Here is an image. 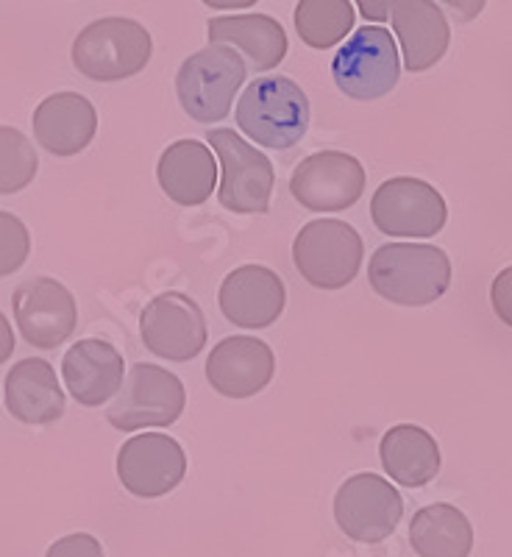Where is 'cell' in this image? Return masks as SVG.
Returning a JSON list of instances; mask_svg holds the SVG:
<instances>
[{
  "label": "cell",
  "mask_w": 512,
  "mask_h": 557,
  "mask_svg": "<svg viewBox=\"0 0 512 557\" xmlns=\"http://www.w3.org/2000/svg\"><path fill=\"white\" fill-rule=\"evenodd\" d=\"M367 282L390 305H435L451 285V260L437 246L387 243L367 262Z\"/></svg>",
  "instance_id": "1"
},
{
  "label": "cell",
  "mask_w": 512,
  "mask_h": 557,
  "mask_svg": "<svg viewBox=\"0 0 512 557\" xmlns=\"http://www.w3.org/2000/svg\"><path fill=\"white\" fill-rule=\"evenodd\" d=\"M310 98L287 76L251 82L235 109V121L246 137L273 151L298 146L310 128Z\"/></svg>",
  "instance_id": "2"
},
{
  "label": "cell",
  "mask_w": 512,
  "mask_h": 557,
  "mask_svg": "<svg viewBox=\"0 0 512 557\" xmlns=\"http://www.w3.org/2000/svg\"><path fill=\"white\" fill-rule=\"evenodd\" d=\"M246 59L228 45H207L184 59L176 76L178 103L192 121L221 123L246 84Z\"/></svg>",
  "instance_id": "3"
},
{
  "label": "cell",
  "mask_w": 512,
  "mask_h": 557,
  "mask_svg": "<svg viewBox=\"0 0 512 557\" xmlns=\"http://www.w3.org/2000/svg\"><path fill=\"white\" fill-rule=\"evenodd\" d=\"M151 57V34L128 17L96 20L73 42V64L89 82H123L137 76Z\"/></svg>",
  "instance_id": "4"
},
{
  "label": "cell",
  "mask_w": 512,
  "mask_h": 557,
  "mask_svg": "<svg viewBox=\"0 0 512 557\" xmlns=\"http://www.w3.org/2000/svg\"><path fill=\"white\" fill-rule=\"evenodd\" d=\"M365 257V243L351 223L317 218L298 232L292 262L317 290H342L357 278Z\"/></svg>",
  "instance_id": "5"
},
{
  "label": "cell",
  "mask_w": 512,
  "mask_h": 557,
  "mask_svg": "<svg viewBox=\"0 0 512 557\" xmlns=\"http://www.w3.org/2000/svg\"><path fill=\"white\" fill-rule=\"evenodd\" d=\"M337 89L351 101H379L401 78L396 39L382 26H362L342 42L332 62Z\"/></svg>",
  "instance_id": "6"
},
{
  "label": "cell",
  "mask_w": 512,
  "mask_h": 557,
  "mask_svg": "<svg viewBox=\"0 0 512 557\" xmlns=\"http://www.w3.org/2000/svg\"><path fill=\"white\" fill-rule=\"evenodd\" d=\"M207 146L215 148L223 168V182L217 190L221 207L237 215L271 212L273 182H276L271 159L260 148L248 146L232 128H212L207 134Z\"/></svg>",
  "instance_id": "7"
},
{
  "label": "cell",
  "mask_w": 512,
  "mask_h": 557,
  "mask_svg": "<svg viewBox=\"0 0 512 557\" xmlns=\"http://www.w3.org/2000/svg\"><path fill=\"white\" fill-rule=\"evenodd\" d=\"M187 405L182 380L153 362H137L128 371L117 399L107 410V421L121 432L146 426H173Z\"/></svg>",
  "instance_id": "8"
},
{
  "label": "cell",
  "mask_w": 512,
  "mask_h": 557,
  "mask_svg": "<svg viewBox=\"0 0 512 557\" xmlns=\"http://www.w3.org/2000/svg\"><path fill=\"white\" fill-rule=\"evenodd\" d=\"M371 218L382 235L435 237L449 221V207L440 190L415 176H396L379 184L371 198Z\"/></svg>",
  "instance_id": "9"
},
{
  "label": "cell",
  "mask_w": 512,
  "mask_h": 557,
  "mask_svg": "<svg viewBox=\"0 0 512 557\" xmlns=\"http://www.w3.org/2000/svg\"><path fill=\"white\" fill-rule=\"evenodd\" d=\"M404 513V499L379 474L362 471L348 476L335 494V521L357 544H379L390 539Z\"/></svg>",
  "instance_id": "10"
},
{
  "label": "cell",
  "mask_w": 512,
  "mask_h": 557,
  "mask_svg": "<svg viewBox=\"0 0 512 557\" xmlns=\"http://www.w3.org/2000/svg\"><path fill=\"white\" fill-rule=\"evenodd\" d=\"M139 335L151 355L171 362H190L207 346V321L198 301L167 290L146 305L139 315Z\"/></svg>",
  "instance_id": "11"
},
{
  "label": "cell",
  "mask_w": 512,
  "mask_h": 557,
  "mask_svg": "<svg viewBox=\"0 0 512 557\" xmlns=\"http://www.w3.org/2000/svg\"><path fill=\"white\" fill-rule=\"evenodd\" d=\"M365 168L342 151H317L301 159L290 176V193L310 212H342L365 193Z\"/></svg>",
  "instance_id": "12"
},
{
  "label": "cell",
  "mask_w": 512,
  "mask_h": 557,
  "mask_svg": "<svg viewBox=\"0 0 512 557\" xmlns=\"http://www.w3.org/2000/svg\"><path fill=\"white\" fill-rule=\"evenodd\" d=\"M187 474V455L171 435H134L117 451V476L128 494L139 499H159L182 485Z\"/></svg>",
  "instance_id": "13"
},
{
  "label": "cell",
  "mask_w": 512,
  "mask_h": 557,
  "mask_svg": "<svg viewBox=\"0 0 512 557\" xmlns=\"http://www.w3.org/2000/svg\"><path fill=\"white\" fill-rule=\"evenodd\" d=\"M14 321L23 341L37 348H57L76 332V298L51 276L28 278L12 296Z\"/></svg>",
  "instance_id": "14"
},
{
  "label": "cell",
  "mask_w": 512,
  "mask_h": 557,
  "mask_svg": "<svg viewBox=\"0 0 512 557\" xmlns=\"http://www.w3.org/2000/svg\"><path fill=\"white\" fill-rule=\"evenodd\" d=\"M285 305V282L265 265L235 268L217 290L223 318L240 330H267L282 318Z\"/></svg>",
  "instance_id": "15"
},
{
  "label": "cell",
  "mask_w": 512,
  "mask_h": 557,
  "mask_svg": "<svg viewBox=\"0 0 512 557\" xmlns=\"http://www.w3.org/2000/svg\"><path fill=\"white\" fill-rule=\"evenodd\" d=\"M276 374V357L260 337H223L207 357V380L221 396L251 399L265 391Z\"/></svg>",
  "instance_id": "16"
},
{
  "label": "cell",
  "mask_w": 512,
  "mask_h": 557,
  "mask_svg": "<svg viewBox=\"0 0 512 557\" xmlns=\"http://www.w3.org/2000/svg\"><path fill=\"white\" fill-rule=\"evenodd\" d=\"M123 355L112 343L87 337L67 348L62 360V376L67 393L78 405L101 407L123 387Z\"/></svg>",
  "instance_id": "17"
},
{
  "label": "cell",
  "mask_w": 512,
  "mask_h": 557,
  "mask_svg": "<svg viewBox=\"0 0 512 557\" xmlns=\"http://www.w3.org/2000/svg\"><path fill=\"white\" fill-rule=\"evenodd\" d=\"M209 45H228L246 59L248 70L267 73L285 62L290 51L285 26L267 14H228L207 23Z\"/></svg>",
  "instance_id": "18"
},
{
  "label": "cell",
  "mask_w": 512,
  "mask_h": 557,
  "mask_svg": "<svg viewBox=\"0 0 512 557\" xmlns=\"http://www.w3.org/2000/svg\"><path fill=\"white\" fill-rule=\"evenodd\" d=\"M392 34L401 42V57L410 73H424L446 57L451 28L444 9L432 0H399L390 12Z\"/></svg>",
  "instance_id": "19"
},
{
  "label": "cell",
  "mask_w": 512,
  "mask_h": 557,
  "mask_svg": "<svg viewBox=\"0 0 512 557\" xmlns=\"http://www.w3.org/2000/svg\"><path fill=\"white\" fill-rule=\"evenodd\" d=\"M98 132L96 107L82 92L48 96L34 112V137L53 157H76Z\"/></svg>",
  "instance_id": "20"
},
{
  "label": "cell",
  "mask_w": 512,
  "mask_h": 557,
  "mask_svg": "<svg viewBox=\"0 0 512 557\" xmlns=\"http://www.w3.org/2000/svg\"><path fill=\"white\" fill-rule=\"evenodd\" d=\"M159 187L178 207H201L215 193V157L201 139H178L167 146L157 165Z\"/></svg>",
  "instance_id": "21"
},
{
  "label": "cell",
  "mask_w": 512,
  "mask_h": 557,
  "mask_svg": "<svg viewBox=\"0 0 512 557\" xmlns=\"http://www.w3.org/2000/svg\"><path fill=\"white\" fill-rule=\"evenodd\" d=\"M7 407L17 421L32 426L53 424L64 416V391L48 360H20L7 376Z\"/></svg>",
  "instance_id": "22"
},
{
  "label": "cell",
  "mask_w": 512,
  "mask_h": 557,
  "mask_svg": "<svg viewBox=\"0 0 512 557\" xmlns=\"http://www.w3.org/2000/svg\"><path fill=\"white\" fill-rule=\"evenodd\" d=\"M379 457L387 476L404 487H424L440 474V446L424 426L399 424L387 430Z\"/></svg>",
  "instance_id": "23"
},
{
  "label": "cell",
  "mask_w": 512,
  "mask_h": 557,
  "mask_svg": "<svg viewBox=\"0 0 512 557\" xmlns=\"http://www.w3.org/2000/svg\"><path fill=\"white\" fill-rule=\"evenodd\" d=\"M410 546L417 557H469L474 549V527L454 505L421 507L412 516Z\"/></svg>",
  "instance_id": "24"
},
{
  "label": "cell",
  "mask_w": 512,
  "mask_h": 557,
  "mask_svg": "<svg viewBox=\"0 0 512 557\" xmlns=\"http://www.w3.org/2000/svg\"><path fill=\"white\" fill-rule=\"evenodd\" d=\"M357 12L348 0H298L296 34L315 51H329L354 34Z\"/></svg>",
  "instance_id": "25"
},
{
  "label": "cell",
  "mask_w": 512,
  "mask_h": 557,
  "mask_svg": "<svg viewBox=\"0 0 512 557\" xmlns=\"http://www.w3.org/2000/svg\"><path fill=\"white\" fill-rule=\"evenodd\" d=\"M39 157L28 137L12 126H0V196L26 190L34 182Z\"/></svg>",
  "instance_id": "26"
},
{
  "label": "cell",
  "mask_w": 512,
  "mask_h": 557,
  "mask_svg": "<svg viewBox=\"0 0 512 557\" xmlns=\"http://www.w3.org/2000/svg\"><path fill=\"white\" fill-rule=\"evenodd\" d=\"M32 253V237L26 223L12 212H0V278L12 276L26 265Z\"/></svg>",
  "instance_id": "27"
},
{
  "label": "cell",
  "mask_w": 512,
  "mask_h": 557,
  "mask_svg": "<svg viewBox=\"0 0 512 557\" xmlns=\"http://www.w3.org/2000/svg\"><path fill=\"white\" fill-rule=\"evenodd\" d=\"M45 557H103V546L96 535L73 532V535L59 539Z\"/></svg>",
  "instance_id": "28"
},
{
  "label": "cell",
  "mask_w": 512,
  "mask_h": 557,
  "mask_svg": "<svg viewBox=\"0 0 512 557\" xmlns=\"http://www.w3.org/2000/svg\"><path fill=\"white\" fill-rule=\"evenodd\" d=\"M490 305H494V312L499 315V321L507 323L512 330V265L504 268V271L494 278Z\"/></svg>",
  "instance_id": "29"
},
{
  "label": "cell",
  "mask_w": 512,
  "mask_h": 557,
  "mask_svg": "<svg viewBox=\"0 0 512 557\" xmlns=\"http://www.w3.org/2000/svg\"><path fill=\"white\" fill-rule=\"evenodd\" d=\"M396 3H399V0H357V9H360L362 17L376 23V26H382L385 20H390V12Z\"/></svg>",
  "instance_id": "30"
},
{
  "label": "cell",
  "mask_w": 512,
  "mask_h": 557,
  "mask_svg": "<svg viewBox=\"0 0 512 557\" xmlns=\"http://www.w3.org/2000/svg\"><path fill=\"white\" fill-rule=\"evenodd\" d=\"M449 7V12L454 14L457 23H471V20L479 17L485 12L487 0H440Z\"/></svg>",
  "instance_id": "31"
},
{
  "label": "cell",
  "mask_w": 512,
  "mask_h": 557,
  "mask_svg": "<svg viewBox=\"0 0 512 557\" xmlns=\"http://www.w3.org/2000/svg\"><path fill=\"white\" fill-rule=\"evenodd\" d=\"M14 351V332H12V323L7 321V315L0 312V366L12 357Z\"/></svg>",
  "instance_id": "32"
},
{
  "label": "cell",
  "mask_w": 512,
  "mask_h": 557,
  "mask_svg": "<svg viewBox=\"0 0 512 557\" xmlns=\"http://www.w3.org/2000/svg\"><path fill=\"white\" fill-rule=\"evenodd\" d=\"M201 3L209 9H217V12H235V9L257 7L260 0H201Z\"/></svg>",
  "instance_id": "33"
}]
</instances>
